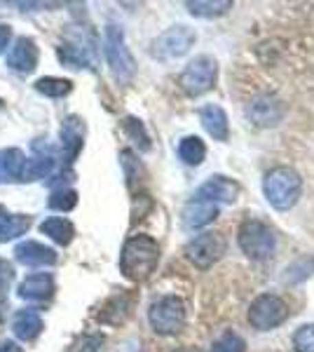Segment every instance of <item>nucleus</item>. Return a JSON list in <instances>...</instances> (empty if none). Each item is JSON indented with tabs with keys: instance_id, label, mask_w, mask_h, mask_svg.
<instances>
[{
	"instance_id": "nucleus-24",
	"label": "nucleus",
	"mask_w": 314,
	"mask_h": 352,
	"mask_svg": "<svg viewBox=\"0 0 314 352\" xmlns=\"http://www.w3.org/2000/svg\"><path fill=\"white\" fill-rule=\"evenodd\" d=\"M192 16H202V19H211V16H221L232 8L230 0H195V3H186Z\"/></svg>"
},
{
	"instance_id": "nucleus-19",
	"label": "nucleus",
	"mask_w": 314,
	"mask_h": 352,
	"mask_svg": "<svg viewBox=\"0 0 314 352\" xmlns=\"http://www.w3.org/2000/svg\"><path fill=\"white\" fill-rule=\"evenodd\" d=\"M12 331L19 340H33L43 331V320H40V315L33 308H24L14 315Z\"/></svg>"
},
{
	"instance_id": "nucleus-23",
	"label": "nucleus",
	"mask_w": 314,
	"mask_h": 352,
	"mask_svg": "<svg viewBox=\"0 0 314 352\" xmlns=\"http://www.w3.org/2000/svg\"><path fill=\"white\" fill-rule=\"evenodd\" d=\"M179 157L190 167H199L207 157V146L199 136H183L179 144Z\"/></svg>"
},
{
	"instance_id": "nucleus-14",
	"label": "nucleus",
	"mask_w": 314,
	"mask_h": 352,
	"mask_svg": "<svg viewBox=\"0 0 314 352\" xmlns=\"http://www.w3.org/2000/svg\"><path fill=\"white\" fill-rule=\"evenodd\" d=\"M85 144V124L78 116H68L61 122V155L64 162L71 164L78 157L80 148Z\"/></svg>"
},
{
	"instance_id": "nucleus-5",
	"label": "nucleus",
	"mask_w": 314,
	"mask_h": 352,
	"mask_svg": "<svg viewBox=\"0 0 314 352\" xmlns=\"http://www.w3.org/2000/svg\"><path fill=\"white\" fill-rule=\"evenodd\" d=\"M104 52L106 61L111 66V73L117 82L127 85L136 73V61L131 56L127 43H124V33L117 24H108L106 26V36H104Z\"/></svg>"
},
{
	"instance_id": "nucleus-12",
	"label": "nucleus",
	"mask_w": 314,
	"mask_h": 352,
	"mask_svg": "<svg viewBox=\"0 0 314 352\" xmlns=\"http://www.w3.org/2000/svg\"><path fill=\"white\" fill-rule=\"evenodd\" d=\"M239 195V186L235 184L232 179H227V176H211L207 184H202L195 192V197H202V200H209L214 204H230L235 202Z\"/></svg>"
},
{
	"instance_id": "nucleus-13",
	"label": "nucleus",
	"mask_w": 314,
	"mask_h": 352,
	"mask_svg": "<svg viewBox=\"0 0 314 352\" xmlns=\"http://www.w3.org/2000/svg\"><path fill=\"white\" fill-rule=\"evenodd\" d=\"M54 294V277L49 272H33L24 277L19 287H16V296L28 300V303H40V300L52 298Z\"/></svg>"
},
{
	"instance_id": "nucleus-28",
	"label": "nucleus",
	"mask_w": 314,
	"mask_h": 352,
	"mask_svg": "<svg viewBox=\"0 0 314 352\" xmlns=\"http://www.w3.org/2000/svg\"><path fill=\"white\" fill-rule=\"evenodd\" d=\"M124 129H127V134L131 136V141H134V144L139 146L141 151H150V136L146 134L144 122L136 120V118H127V120H124Z\"/></svg>"
},
{
	"instance_id": "nucleus-22",
	"label": "nucleus",
	"mask_w": 314,
	"mask_h": 352,
	"mask_svg": "<svg viewBox=\"0 0 314 352\" xmlns=\"http://www.w3.org/2000/svg\"><path fill=\"white\" fill-rule=\"evenodd\" d=\"M31 228V219L21 214H10L8 209L0 207V242H10L14 237L24 235Z\"/></svg>"
},
{
	"instance_id": "nucleus-27",
	"label": "nucleus",
	"mask_w": 314,
	"mask_h": 352,
	"mask_svg": "<svg viewBox=\"0 0 314 352\" xmlns=\"http://www.w3.org/2000/svg\"><path fill=\"white\" fill-rule=\"evenodd\" d=\"M47 204H49V209H56V212H71L78 204V192L71 188H59L52 192Z\"/></svg>"
},
{
	"instance_id": "nucleus-35",
	"label": "nucleus",
	"mask_w": 314,
	"mask_h": 352,
	"mask_svg": "<svg viewBox=\"0 0 314 352\" xmlns=\"http://www.w3.org/2000/svg\"><path fill=\"white\" fill-rule=\"evenodd\" d=\"M0 106H3V101H0Z\"/></svg>"
},
{
	"instance_id": "nucleus-3",
	"label": "nucleus",
	"mask_w": 314,
	"mask_h": 352,
	"mask_svg": "<svg viewBox=\"0 0 314 352\" xmlns=\"http://www.w3.org/2000/svg\"><path fill=\"white\" fill-rule=\"evenodd\" d=\"M262 192L272 207L279 212H287L300 200L302 179L293 167H275L262 179Z\"/></svg>"
},
{
	"instance_id": "nucleus-25",
	"label": "nucleus",
	"mask_w": 314,
	"mask_h": 352,
	"mask_svg": "<svg viewBox=\"0 0 314 352\" xmlns=\"http://www.w3.org/2000/svg\"><path fill=\"white\" fill-rule=\"evenodd\" d=\"M36 89L45 96H52V99H61V96L71 94L73 82L64 80V78H40L36 80Z\"/></svg>"
},
{
	"instance_id": "nucleus-18",
	"label": "nucleus",
	"mask_w": 314,
	"mask_h": 352,
	"mask_svg": "<svg viewBox=\"0 0 314 352\" xmlns=\"http://www.w3.org/2000/svg\"><path fill=\"white\" fill-rule=\"evenodd\" d=\"M199 122L207 129L209 136L216 141H227L230 136V124H227V113L216 104H207L199 109Z\"/></svg>"
},
{
	"instance_id": "nucleus-30",
	"label": "nucleus",
	"mask_w": 314,
	"mask_h": 352,
	"mask_svg": "<svg viewBox=\"0 0 314 352\" xmlns=\"http://www.w3.org/2000/svg\"><path fill=\"white\" fill-rule=\"evenodd\" d=\"M101 343H104L101 333H87V336H80L66 352H96L101 348Z\"/></svg>"
},
{
	"instance_id": "nucleus-11",
	"label": "nucleus",
	"mask_w": 314,
	"mask_h": 352,
	"mask_svg": "<svg viewBox=\"0 0 314 352\" xmlns=\"http://www.w3.org/2000/svg\"><path fill=\"white\" fill-rule=\"evenodd\" d=\"M247 116L258 127H272L284 118V104L275 94H260L247 106Z\"/></svg>"
},
{
	"instance_id": "nucleus-17",
	"label": "nucleus",
	"mask_w": 314,
	"mask_h": 352,
	"mask_svg": "<svg viewBox=\"0 0 314 352\" xmlns=\"http://www.w3.org/2000/svg\"><path fill=\"white\" fill-rule=\"evenodd\" d=\"M38 64V47L31 38H16L8 52V66L16 73H31Z\"/></svg>"
},
{
	"instance_id": "nucleus-8",
	"label": "nucleus",
	"mask_w": 314,
	"mask_h": 352,
	"mask_svg": "<svg viewBox=\"0 0 314 352\" xmlns=\"http://www.w3.org/2000/svg\"><path fill=\"white\" fill-rule=\"evenodd\" d=\"M289 320V303L277 294H260L249 308V324L258 331H270Z\"/></svg>"
},
{
	"instance_id": "nucleus-31",
	"label": "nucleus",
	"mask_w": 314,
	"mask_h": 352,
	"mask_svg": "<svg viewBox=\"0 0 314 352\" xmlns=\"http://www.w3.org/2000/svg\"><path fill=\"white\" fill-rule=\"evenodd\" d=\"M12 280H14L12 265H10L5 258H0V292H5V289L10 287V282H12Z\"/></svg>"
},
{
	"instance_id": "nucleus-16",
	"label": "nucleus",
	"mask_w": 314,
	"mask_h": 352,
	"mask_svg": "<svg viewBox=\"0 0 314 352\" xmlns=\"http://www.w3.org/2000/svg\"><path fill=\"white\" fill-rule=\"evenodd\" d=\"M14 258L19 261L21 265H28V268H43V265H54L56 263V252L40 242H21L16 244L14 249Z\"/></svg>"
},
{
	"instance_id": "nucleus-6",
	"label": "nucleus",
	"mask_w": 314,
	"mask_h": 352,
	"mask_svg": "<svg viewBox=\"0 0 314 352\" xmlns=\"http://www.w3.org/2000/svg\"><path fill=\"white\" fill-rule=\"evenodd\" d=\"M186 303L176 294H167V296H159L150 303L148 310V322H150L153 331L162 333V336H171V333H179L186 324Z\"/></svg>"
},
{
	"instance_id": "nucleus-29",
	"label": "nucleus",
	"mask_w": 314,
	"mask_h": 352,
	"mask_svg": "<svg viewBox=\"0 0 314 352\" xmlns=\"http://www.w3.org/2000/svg\"><path fill=\"white\" fill-rule=\"evenodd\" d=\"M295 352H314V324H302L293 333Z\"/></svg>"
},
{
	"instance_id": "nucleus-26",
	"label": "nucleus",
	"mask_w": 314,
	"mask_h": 352,
	"mask_svg": "<svg viewBox=\"0 0 314 352\" xmlns=\"http://www.w3.org/2000/svg\"><path fill=\"white\" fill-rule=\"evenodd\" d=\"M244 350H247V340L235 331H225L211 345V352H244Z\"/></svg>"
},
{
	"instance_id": "nucleus-4",
	"label": "nucleus",
	"mask_w": 314,
	"mask_h": 352,
	"mask_svg": "<svg viewBox=\"0 0 314 352\" xmlns=\"http://www.w3.org/2000/svg\"><path fill=\"white\" fill-rule=\"evenodd\" d=\"M237 242L244 256L251 261H267L277 249L275 230L260 219H247L237 230Z\"/></svg>"
},
{
	"instance_id": "nucleus-21",
	"label": "nucleus",
	"mask_w": 314,
	"mask_h": 352,
	"mask_svg": "<svg viewBox=\"0 0 314 352\" xmlns=\"http://www.w3.org/2000/svg\"><path fill=\"white\" fill-rule=\"evenodd\" d=\"M40 232L47 235L49 240H54L56 244H61V247H66V244H71V240L76 237V226H73L68 219L52 217L40 223Z\"/></svg>"
},
{
	"instance_id": "nucleus-9",
	"label": "nucleus",
	"mask_w": 314,
	"mask_h": 352,
	"mask_svg": "<svg viewBox=\"0 0 314 352\" xmlns=\"http://www.w3.org/2000/svg\"><path fill=\"white\" fill-rule=\"evenodd\" d=\"M197 36L192 28H188L183 24L171 26L162 33L159 38L153 41L150 54L159 61H171V59H181L183 54L190 52V47L195 45Z\"/></svg>"
},
{
	"instance_id": "nucleus-2",
	"label": "nucleus",
	"mask_w": 314,
	"mask_h": 352,
	"mask_svg": "<svg viewBox=\"0 0 314 352\" xmlns=\"http://www.w3.org/2000/svg\"><path fill=\"white\" fill-rule=\"evenodd\" d=\"M56 56L66 68H94L96 66V36L87 26H71L64 41L56 47Z\"/></svg>"
},
{
	"instance_id": "nucleus-20",
	"label": "nucleus",
	"mask_w": 314,
	"mask_h": 352,
	"mask_svg": "<svg viewBox=\"0 0 314 352\" xmlns=\"http://www.w3.org/2000/svg\"><path fill=\"white\" fill-rule=\"evenodd\" d=\"M26 155L19 148H3L0 151V181L10 184V181H19L24 174Z\"/></svg>"
},
{
	"instance_id": "nucleus-10",
	"label": "nucleus",
	"mask_w": 314,
	"mask_h": 352,
	"mask_svg": "<svg viewBox=\"0 0 314 352\" xmlns=\"http://www.w3.org/2000/svg\"><path fill=\"white\" fill-rule=\"evenodd\" d=\"M225 249H227V242L223 235H218V232H202V235H197L195 240L188 242L186 254L192 265L207 270L216 263V261H221V256L225 254Z\"/></svg>"
},
{
	"instance_id": "nucleus-33",
	"label": "nucleus",
	"mask_w": 314,
	"mask_h": 352,
	"mask_svg": "<svg viewBox=\"0 0 314 352\" xmlns=\"http://www.w3.org/2000/svg\"><path fill=\"white\" fill-rule=\"evenodd\" d=\"M0 352H19V345L12 340H0Z\"/></svg>"
},
{
	"instance_id": "nucleus-15",
	"label": "nucleus",
	"mask_w": 314,
	"mask_h": 352,
	"mask_svg": "<svg viewBox=\"0 0 314 352\" xmlns=\"http://www.w3.org/2000/svg\"><path fill=\"white\" fill-rule=\"evenodd\" d=\"M218 212H221L218 204L202 200V197H192L183 209V226L188 230L204 228V226L214 223L216 217H218Z\"/></svg>"
},
{
	"instance_id": "nucleus-7",
	"label": "nucleus",
	"mask_w": 314,
	"mask_h": 352,
	"mask_svg": "<svg viewBox=\"0 0 314 352\" xmlns=\"http://www.w3.org/2000/svg\"><path fill=\"white\" fill-rule=\"evenodd\" d=\"M216 78H218V64L214 56H195L181 73V89L188 96H202L216 85Z\"/></svg>"
},
{
	"instance_id": "nucleus-34",
	"label": "nucleus",
	"mask_w": 314,
	"mask_h": 352,
	"mask_svg": "<svg viewBox=\"0 0 314 352\" xmlns=\"http://www.w3.org/2000/svg\"><path fill=\"white\" fill-rule=\"evenodd\" d=\"M5 308H8V303H5V292H0V320H3Z\"/></svg>"
},
{
	"instance_id": "nucleus-1",
	"label": "nucleus",
	"mask_w": 314,
	"mask_h": 352,
	"mask_svg": "<svg viewBox=\"0 0 314 352\" xmlns=\"http://www.w3.org/2000/svg\"><path fill=\"white\" fill-rule=\"evenodd\" d=\"M159 263V244L150 235H134L120 254V270L131 282H144Z\"/></svg>"
},
{
	"instance_id": "nucleus-32",
	"label": "nucleus",
	"mask_w": 314,
	"mask_h": 352,
	"mask_svg": "<svg viewBox=\"0 0 314 352\" xmlns=\"http://www.w3.org/2000/svg\"><path fill=\"white\" fill-rule=\"evenodd\" d=\"M10 38H12V28H10L8 24H0V54L8 50Z\"/></svg>"
}]
</instances>
